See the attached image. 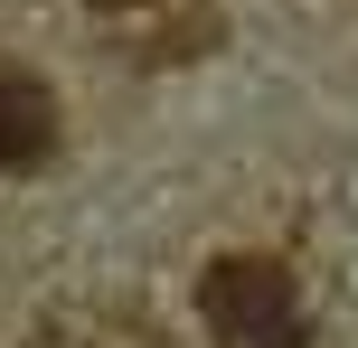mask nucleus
Instances as JSON below:
<instances>
[{
  "instance_id": "nucleus-1",
  "label": "nucleus",
  "mask_w": 358,
  "mask_h": 348,
  "mask_svg": "<svg viewBox=\"0 0 358 348\" xmlns=\"http://www.w3.org/2000/svg\"><path fill=\"white\" fill-rule=\"evenodd\" d=\"M198 320H208L217 348H311L302 282L273 255H217L198 273Z\"/></svg>"
},
{
  "instance_id": "nucleus-2",
  "label": "nucleus",
  "mask_w": 358,
  "mask_h": 348,
  "mask_svg": "<svg viewBox=\"0 0 358 348\" xmlns=\"http://www.w3.org/2000/svg\"><path fill=\"white\" fill-rule=\"evenodd\" d=\"M57 160V94L38 85L29 66H0V169L29 179V169Z\"/></svg>"
},
{
  "instance_id": "nucleus-3",
  "label": "nucleus",
  "mask_w": 358,
  "mask_h": 348,
  "mask_svg": "<svg viewBox=\"0 0 358 348\" xmlns=\"http://www.w3.org/2000/svg\"><path fill=\"white\" fill-rule=\"evenodd\" d=\"M94 19H142V10H179V0H85Z\"/></svg>"
}]
</instances>
